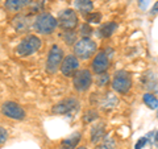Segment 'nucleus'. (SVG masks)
<instances>
[{
    "mask_svg": "<svg viewBox=\"0 0 158 149\" xmlns=\"http://www.w3.org/2000/svg\"><path fill=\"white\" fill-rule=\"evenodd\" d=\"M41 45H42L41 38L36 36V34H29V36L21 40V42L15 49V53L20 57H27V56H31V54L40 50Z\"/></svg>",
    "mask_w": 158,
    "mask_h": 149,
    "instance_id": "1",
    "label": "nucleus"
},
{
    "mask_svg": "<svg viewBox=\"0 0 158 149\" xmlns=\"http://www.w3.org/2000/svg\"><path fill=\"white\" fill-rule=\"evenodd\" d=\"M58 27L57 19L52 16L50 13H41L34 19L33 28L36 29V32L40 34H52L56 32Z\"/></svg>",
    "mask_w": 158,
    "mask_h": 149,
    "instance_id": "2",
    "label": "nucleus"
},
{
    "mask_svg": "<svg viewBox=\"0 0 158 149\" xmlns=\"http://www.w3.org/2000/svg\"><path fill=\"white\" fill-rule=\"evenodd\" d=\"M96 42L90 37H82L74 44V54L79 59H88L96 53Z\"/></svg>",
    "mask_w": 158,
    "mask_h": 149,
    "instance_id": "3",
    "label": "nucleus"
},
{
    "mask_svg": "<svg viewBox=\"0 0 158 149\" xmlns=\"http://www.w3.org/2000/svg\"><path fill=\"white\" fill-rule=\"evenodd\" d=\"M132 83H133V81H132V77L129 73L124 71V70H118L115 73V75H113L111 84H112V88L116 92L124 95V94H127L131 90Z\"/></svg>",
    "mask_w": 158,
    "mask_h": 149,
    "instance_id": "4",
    "label": "nucleus"
},
{
    "mask_svg": "<svg viewBox=\"0 0 158 149\" xmlns=\"http://www.w3.org/2000/svg\"><path fill=\"white\" fill-rule=\"evenodd\" d=\"M63 49L58 45H53L49 50L48 59H46V71L49 74H56L58 69H61L63 61Z\"/></svg>",
    "mask_w": 158,
    "mask_h": 149,
    "instance_id": "5",
    "label": "nucleus"
},
{
    "mask_svg": "<svg viewBox=\"0 0 158 149\" xmlns=\"http://www.w3.org/2000/svg\"><path fill=\"white\" fill-rule=\"evenodd\" d=\"M92 74L90 70L87 69H83V70H78V73L73 77V84H74V88L79 92H83V91H87L88 88L91 87L92 84Z\"/></svg>",
    "mask_w": 158,
    "mask_h": 149,
    "instance_id": "6",
    "label": "nucleus"
},
{
    "mask_svg": "<svg viewBox=\"0 0 158 149\" xmlns=\"http://www.w3.org/2000/svg\"><path fill=\"white\" fill-rule=\"evenodd\" d=\"M58 27L65 31H73L78 25V16L74 9H65L58 16Z\"/></svg>",
    "mask_w": 158,
    "mask_h": 149,
    "instance_id": "7",
    "label": "nucleus"
},
{
    "mask_svg": "<svg viewBox=\"0 0 158 149\" xmlns=\"http://www.w3.org/2000/svg\"><path fill=\"white\" fill-rule=\"evenodd\" d=\"M2 113L12 120H23L25 117V111L20 104L15 102H6L2 106Z\"/></svg>",
    "mask_w": 158,
    "mask_h": 149,
    "instance_id": "8",
    "label": "nucleus"
},
{
    "mask_svg": "<svg viewBox=\"0 0 158 149\" xmlns=\"http://www.w3.org/2000/svg\"><path fill=\"white\" fill-rule=\"evenodd\" d=\"M79 70V58L75 54H70L66 56L62 61L61 65V73L66 78H73Z\"/></svg>",
    "mask_w": 158,
    "mask_h": 149,
    "instance_id": "9",
    "label": "nucleus"
},
{
    "mask_svg": "<svg viewBox=\"0 0 158 149\" xmlns=\"http://www.w3.org/2000/svg\"><path fill=\"white\" fill-rule=\"evenodd\" d=\"M79 107V102L74 98H69L65 100L57 103L56 106L53 107V113H58V115H67V113H71Z\"/></svg>",
    "mask_w": 158,
    "mask_h": 149,
    "instance_id": "10",
    "label": "nucleus"
},
{
    "mask_svg": "<svg viewBox=\"0 0 158 149\" xmlns=\"http://www.w3.org/2000/svg\"><path fill=\"white\" fill-rule=\"evenodd\" d=\"M110 67V56L106 52L98 53L92 59V71L95 74L106 73V70Z\"/></svg>",
    "mask_w": 158,
    "mask_h": 149,
    "instance_id": "11",
    "label": "nucleus"
},
{
    "mask_svg": "<svg viewBox=\"0 0 158 149\" xmlns=\"http://www.w3.org/2000/svg\"><path fill=\"white\" fill-rule=\"evenodd\" d=\"M141 83L144 88L149 91H156L157 90V84H158V81H157V75L154 71H145L144 74L141 75Z\"/></svg>",
    "mask_w": 158,
    "mask_h": 149,
    "instance_id": "12",
    "label": "nucleus"
},
{
    "mask_svg": "<svg viewBox=\"0 0 158 149\" xmlns=\"http://www.w3.org/2000/svg\"><path fill=\"white\" fill-rule=\"evenodd\" d=\"M106 136V126L104 123H96L91 127V141L94 144H98Z\"/></svg>",
    "mask_w": 158,
    "mask_h": 149,
    "instance_id": "13",
    "label": "nucleus"
},
{
    "mask_svg": "<svg viewBox=\"0 0 158 149\" xmlns=\"http://www.w3.org/2000/svg\"><path fill=\"white\" fill-rule=\"evenodd\" d=\"M74 6L79 11V13H82L83 16H88L94 11V3L92 0H75Z\"/></svg>",
    "mask_w": 158,
    "mask_h": 149,
    "instance_id": "14",
    "label": "nucleus"
},
{
    "mask_svg": "<svg viewBox=\"0 0 158 149\" xmlns=\"http://www.w3.org/2000/svg\"><path fill=\"white\" fill-rule=\"evenodd\" d=\"M81 138H82V135L79 132L73 133V135H70L61 143V148L59 149H77V145L81 141Z\"/></svg>",
    "mask_w": 158,
    "mask_h": 149,
    "instance_id": "15",
    "label": "nucleus"
},
{
    "mask_svg": "<svg viewBox=\"0 0 158 149\" xmlns=\"http://www.w3.org/2000/svg\"><path fill=\"white\" fill-rule=\"evenodd\" d=\"M31 2L32 0H6V8L9 12H17Z\"/></svg>",
    "mask_w": 158,
    "mask_h": 149,
    "instance_id": "16",
    "label": "nucleus"
},
{
    "mask_svg": "<svg viewBox=\"0 0 158 149\" xmlns=\"http://www.w3.org/2000/svg\"><path fill=\"white\" fill-rule=\"evenodd\" d=\"M116 28H117V24L116 23H106V24H103V25L99 28V37H102V38H107V37H111L113 32L116 31Z\"/></svg>",
    "mask_w": 158,
    "mask_h": 149,
    "instance_id": "17",
    "label": "nucleus"
},
{
    "mask_svg": "<svg viewBox=\"0 0 158 149\" xmlns=\"http://www.w3.org/2000/svg\"><path fill=\"white\" fill-rule=\"evenodd\" d=\"M13 27L17 32H25L29 28V21L27 16H23V15H19L13 19Z\"/></svg>",
    "mask_w": 158,
    "mask_h": 149,
    "instance_id": "18",
    "label": "nucleus"
},
{
    "mask_svg": "<svg viewBox=\"0 0 158 149\" xmlns=\"http://www.w3.org/2000/svg\"><path fill=\"white\" fill-rule=\"evenodd\" d=\"M115 147H116L115 138H113L111 135H106L100 141L96 144L95 149H115Z\"/></svg>",
    "mask_w": 158,
    "mask_h": 149,
    "instance_id": "19",
    "label": "nucleus"
},
{
    "mask_svg": "<svg viewBox=\"0 0 158 149\" xmlns=\"http://www.w3.org/2000/svg\"><path fill=\"white\" fill-rule=\"evenodd\" d=\"M142 100H144V103L149 108H152V110H157V108H158V99L154 95H153V94H150V92L144 94V96H142Z\"/></svg>",
    "mask_w": 158,
    "mask_h": 149,
    "instance_id": "20",
    "label": "nucleus"
},
{
    "mask_svg": "<svg viewBox=\"0 0 158 149\" xmlns=\"http://www.w3.org/2000/svg\"><path fill=\"white\" fill-rule=\"evenodd\" d=\"M117 104V98L113 95V94H107V96H106V100L103 102V108H112V107H115Z\"/></svg>",
    "mask_w": 158,
    "mask_h": 149,
    "instance_id": "21",
    "label": "nucleus"
},
{
    "mask_svg": "<svg viewBox=\"0 0 158 149\" xmlns=\"http://www.w3.org/2000/svg\"><path fill=\"white\" fill-rule=\"evenodd\" d=\"M110 82V75L107 73H102V74H98L96 77V84L98 86H106Z\"/></svg>",
    "mask_w": 158,
    "mask_h": 149,
    "instance_id": "22",
    "label": "nucleus"
},
{
    "mask_svg": "<svg viewBox=\"0 0 158 149\" xmlns=\"http://www.w3.org/2000/svg\"><path fill=\"white\" fill-rule=\"evenodd\" d=\"M86 19H87L88 24H90V23L99 24V23L102 21V13H99V12H91L88 16H86Z\"/></svg>",
    "mask_w": 158,
    "mask_h": 149,
    "instance_id": "23",
    "label": "nucleus"
},
{
    "mask_svg": "<svg viewBox=\"0 0 158 149\" xmlns=\"http://www.w3.org/2000/svg\"><path fill=\"white\" fill-rule=\"evenodd\" d=\"M95 119H98V112L96 111H87L85 113V116H83V121H85L86 124L88 123H92V120H95Z\"/></svg>",
    "mask_w": 158,
    "mask_h": 149,
    "instance_id": "24",
    "label": "nucleus"
},
{
    "mask_svg": "<svg viewBox=\"0 0 158 149\" xmlns=\"http://www.w3.org/2000/svg\"><path fill=\"white\" fill-rule=\"evenodd\" d=\"M92 33V28L90 27V24H83V25L81 27V34L83 37H90Z\"/></svg>",
    "mask_w": 158,
    "mask_h": 149,
    "instance_id": "25",
    "label": "nucleus"
},
{
    "mask_svg": "<svg viewBox=\"0 0 158 149\" xmlns=\"http://www.w3.org/2000/svg\"><path fill=\"white\" fill-rule=\"evenodd\" d=\"M146 137H148V141H150V144L158 145V130L157 131H153L150 133H148Z\"/></svg>",
    "mask_w": 158,
    "mask_h": 149,
    "instance_id": "26",
    "label": "nucleus"
},
{
    "mask_svg": "<svg viewBox=\"0 0 158 149\" xmlns=\"http://www.w3.org/2000/svg\"><path fill=\"white\" fill-rule=\"evenodd\" d=\"M148 143V137L146 136H144V137H141L140 140H138L137 143H136V145H135V149H142L145 147V144Z\"/></svg>",
    "mask_w": 158,
    "mask_h": 149,
    "instance_id": "27",
    "label": "nucleus"
},
{
    "mask_svg": "<svg viewBox=\"0 0 158 149\" xmlns=\"http://www.w3.org/2000/svg\"><path fill=\"white\" fill-rule=\"evenodd\" d=\"M7 138H8V132L4 130L3 127H0V144L6 143V141H7Z\"/></svg>",
    "mask_w": 158,
    "mask_h": 149,
    "instance_id": "28",
    "label": "nucleus"
},
{
    "mask_svg": "<svg viewBox=\"0 0 158 149\" xmlns=\"http://www.w3.org/2000/svg\"><path fill=\"white\" fill-rule=\"evenodd\" d=\"M137 3H138V7H140L141 11H145L148 6H149L150 0H137Z\"/></svg>",
    "mask_w": 158,
    "mask_h": 149,
    "instance_id": "29",
    "label": "nucleus"
},
{
    "mask_svg": "<svg viewBox=\"0 0 158 149\" xmlns=\"http://www.w3.org/2000/svg\"><path fill=\"white\" fill-rule=\"evenodd\" d=\"M150 13H152V15H157V13H158V2L154 3V6H153Z\"/></svg>",
    "mask_w": 158,
    "mask_h": 149,
    "instance_id": "30",
    "label": "nucleus"
},
{
    "mask_svg": "<svg viewBox=\"0 0 158 149\" xmlns=\"http://www.w3.org/2000/svg\"><path fill=\"white\" fill-rule=\"evenodd\" d=\"M77 149H87V148H85V147H79V148H77Z\"/></svg>",
    "mask_w": 158,
    "mask_h": 149,
    "instance_id": "31",
    "label": "nucleus"
},
{
    "mask_svg": "<svg viewBox=\"0 0 158 149\" xmlns=\"http://www.w3.org/2000/svg\"><path fill=\"white\" fill-rule=\"evenodd\" d=\"M157 110H158V108H157Z\"/></svg>",
    "mask_w": 158,
    "mask_h": 149,
    "instance_id": "32",
    "label": "nucleus"
}]
</instances>
